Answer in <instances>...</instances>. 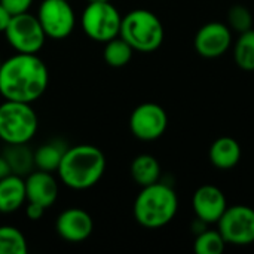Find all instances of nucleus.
Segmentation results:
<instances>
[{
    "instance_id": "obj_14",
    "label": "nucleus",
    "mask_w": 254,
    "mask_h": 254,
    "mask_svg": "<svg viewBox=\"0 0 254 254\" xmlns=\"http://www.w3.org/2000/svg\"><path fill=\"white\" fill-rule=\"evenodd\" d=\"M24 180L27 202L39 204L46 210L57 202L60 195V185L58 180L54 177V173L34 168L30 174L25 176Z\"/></svg>"
},
{
    "instance_id": "obj_8",
    "label": "nucleus",
    "mask_w": 254,
    "mask_h": 254,
    "mask_svg": "<svg viewBox=\"0 0 254 254\" xmlns=\"http://www.w3.org/2000/svg\"><path fill=\"white\" fill-rule=\"evenodd\" d=\"M46 37L63 40L76 27V13L68 0H42L36 13Z\"/></svg>"
},
{
    "instance_id": "obj_10",
    "label": "nucleus",
    "mask_w": 254,
    "mask_h": 254,
    "mask_svg": "<svg viewBox=\"0 0 254 254\" xmlns=\"http://www.w3.org/2000/svg\"><path fill=\"white\" fill-rule=\"evenodd\" d=\"M168 127V116L162 106L156 103H143L137 106L129 116V129L141 141H155L164 135Z\"/></svg>"
},
{
    "instance_id": "obj_26",
    "label": "nucleus",
    "mask_w": 254,
    "mask_h": 254,
    "mask_svg": "<svg viewBox=\"0 0 254 254\" xmlns=\"http://www.w3.org/2000/svg\"><path fill=\"white\" fill-rule=\"evenodd\" d=\"M45 211H46L45 207H42L39 204H34V202H27V205H25V216L33 222L40 220L43 217Z\"/></svg>"
},
{
    "instance_id": "obj_9",
    "label": "nucleus",
    "mask_w": 254,
    "mask_h": 254,
    "mask_svg": "<svg viewBox=\"0 0 254 254\" xmlns=\"http://www.w3.org/2000/svg\"><path fill=\"white\" fill-rule=\"evenodd\" d=\"M226 244L244 247L254 243V208L249 205L228 207L217 222Z\"/></svg>"
},
{
    "instance_id": "obj_11",
    "label": "nucleus",
    "mask_w": 254,
    "mask_h": 254,
    "mask_svg": "<svg viewBox=\"0 0 254 254\" xmlns=\"http://www.w3.org/2000/svg\"><path fill=\"white\" fill-rule=\"evenodd\" d=\"M193 45L201 57L219 58L225 55L232 45V30L223 22H207L195 34Z\"/></svg>"
},
{
    "instance_id": "obj_7",
    "label": "nucleus",
    "mask_w": 254,
    "mask_h": 254,
    "mask_svg": "<svg viewBox=\"0 0 254 254\" xmlns=\"http://www.w3.org/2000/svg\"><path fill=\"white\" fill-rule=\"evenodd\" d=\"M3 34L9 46L19 54H37L48 39L37 16L30 12L12 15Z\"/></svg>"
},
{
    "instance_id": "obj_13",
    "label": "nucleus",
    "mask_w": 254,
    "mask_h": 254,
    "mask_svg": "<svg viewBox=\"0 0 254 254\" xmlns=\"http://www.w3.org/2000/svg\"><path fill=\"white\" fill-rule=\"evenodd\" d=\"M192 208L195 216L207 225L217 223L228 208V201L222 189L214 185H204L195 190Z\"/></svg>"
},
{
    "instance_id": "obj_28",
    "label": "nucleus",
    "mask_w": 254,
    "mask_h": 254,
    "mask_svg": "<svg viewBox=\"0 0 254 254\" xmlns=\"http://www.w3.org/2000/svg\"><path fill=\"white\" fill-rule=\"evenodd\" d=\"M9 174H12V173H10V168H9V164H7V161L4 159V156L0 153V179L6 177V176H9Z\"/></svg>"
},
{
    "instance_id": "obj_2",
    "label": "nucleus",
    "mask_w": 254,
    "mask_h": 254,
    "mask_svg": "<svg viewBox=\"0 0 254 254\" xmlns=\"http://www.w3.org/2000/svg\"><path fill=\"white\" fill-rule=\"evenodd\" d=\"M107 167L103 150L94 144L67 147L57 170L60 182L71 190H88L104 176Z\"/></svg>"
},
{
    "instance_id": "obj_25",
    "label": "nucleus",
    "mask_w": 254,
    "mask_h": 254,
    "mask_svg": "<svg viewBox=\"0 0 254 254\" xmlns=\"http://www.w3.org/2000/svg\"><path fill=\"white\" fill-rule=\"evenodd\" d=\"M34 0H0V3L12 13L18 15L22 12H28Z\"/></svg>"
},
{
    "instance_id": "obj_29",
    "label": "nucleus",
    "mask_w": 254,
    "mask_h": 254,
    "mask_svg": "<svg viewBox=\"0 0 254 254\" xmlns=\"http://www.w3.org/2000/svg\"><path fill=\"white\" fill-rule=\"evenodd\" d=\"M88 1H110V0H88Z\"/></svg>"
},
{
    "instance_id": "obj_15",
    "label": "nucleus",
    "mask_w": 254,
    "mask_h": 254,
    "mask_svg": "<svg viewBox=\"0 0 254 254\" xmlns=\"http://www.w3.org/2000/svg\"><path fill=\"white\" fill-rule=\"evenodd\" d=\"M27 204L25 180L21 176L9 174L0 179V213L12 214Z\"/></svg>"
},
{
    "instance_id": "obj_19",
    "label": "nucleus",
    "mask_w": 254,
    "mask_h": 254,
    "mask_svg": "<svg viewBox=\"0 0 254 254\" xmlns=\"http://www.w3.org/2000/svg\"><path fill=\"white\" fill-rule=\"evenodd\" d=\"M67 147L68 146H65L61 140H52L40 144L34 150V168L48 173H57Z\"/></svg>"
},
{
    "instance_id": "obj_23",
    "label": "nucleus",
    "mask_w": 254,
    "mask_h": 254,
    "mask_svg": "<svg viewBox=\"0 0 254 254\" xmlns=\"http://www.w3.org/2000/svg\"><path fill=\"white\" fill-rule=\"evenodd\" d=\"M226 243L219 231L205 229L196 235L193 243V252L196 254H222Z\"/></svg>"
},
{
    "instance_id": "obj_16",
    "label": "nucleus",
    "mask_w": 254,
    "mask_h": 254,
    "mask_svg": "<svg viewBox=\"0 0 254 254\" xmlns=\"http://www.w3.org/2000/svg\"><path fill=\"white\" fill-rule=\"evenodd\" d=\"M243 150L240 143L232 137H219L210 147L208 156L211 164L219 170H231L241 159Z\"/></svg>"
},
{
    "instance_id": "obj_27",
    "label": "nucleus",
    "mask_w": 254,
    "mask_h": 254,
    "mask_svg": "<svg viewBox=\"0 0 254 254\" xmlns=\"http://www.w3.org/2000/svg\"><path fill=\"white\" fill-rule=\"evenodd\" d=\"M10 19H12V13L0 3V33H4Z\"/></svg>"
},
{
    "instance_id": "obj_30",
    "label": "nucleus",
    "mask_w": 254,
    "mask_h": 254,
    "mask_svg": "<svg viewBox=\"0 0 254 254\" xmlns=\"http://www.w3.org/2000/svg\"><path fill=\"white\" fill-rule=\"evenodd\" d=\"M0 64H1V61H0Z\"/></svg>"
},
{
    "instance_id": "obj_22",
    "label": "nucleus",
    "mask_w": 254,
    "mask_h": 254,
    "mask_svg": "<svg viewBox=\"0 0 254 254\" xmlns=\"http://www.w3.org/2000/svg\"><path fill=\"white\" fill-rule=\"evenodd\" d=\"M234 58L241 70L254 71V30L240 34L234 46Z\"/></svg>"
},
{
    "instance_id": "obj_4",
    "label": "nucleus",
    "mask_w": 254,
    "mask_h": 254,
    "mask_svg": "<svg viewBox=\"0 0 254 254\" xmlns=\"http://www.w3.org/2000/svg\"><path fill=\"white\" fill-rule=\"evenodd\" d=\"M119 36L137 52H153L164 42V25L156 13L134 9L122 16Z\"/></svg>"
},
{
    "instance_id": "obj_18",
    "label": "nucleus",
    "mask_w": 254,
    "mask_h": 254,
    "mask_svg": "<svg viewBox=\"0 0 254 254\" xmlns=\"http://www.w3.org/2000/svg\"><path fill=\"white\" fill-rule=\"evenodd\" d=\"M129 173L132 180L140 186H149L153 185L156 182H159L161 179V164L158 162V159L149 153H143L138 155L132 159L131 167H129Z\"/></svg>"
},
{
    "instance_id": "obj_20",
    "label": "nucleus",
    "mask_w": 254,
    "mask_h": 254,
    "mask_svg": "<svg viewBox=\"0 0 254 254\" xmlns=\"http://www.w3.org/2000/svg\"><path fill=\"white\" fill-rule=\"evenodd\" d=\"M132 54H134V49L121 36L104 43L103 58H104L106 64L113 68L125 67L131 61Z\"/></svg>"
},
{
    "instance_id": "obj_24",
    "label": "nucleus",
    "mask_w": 254,
    "mask_h": 254,
    "mask_svg": "<svg viewBox=\"0 0 254 254\" xmlns=\"http://www.w3.org/2000/svg\"><path fill=\"white\" fill-rule=\"evenodd\" d=\"M228 27L232 31L244 33L253 28V15L250 9L244 4H234L228 10Z\"/></svg>"
},
{
    "instance_id": "obj_12",
    "label": "nucleus",
    "mask_w": 254,
    "mask_h": 254,
    "mask_svg": "<svg viewBox=\"0 0 254 254\" xmlns=\"http://www.w3.org/2000/svg\"><path fill=\"white\" fill-rule=\"evenodd\" d=\"M55 231L67 243H83L92 235L94 220L83 208L70 207L58 214L55 220Z\"/></svg>"
},
{
    "instance_id": "obj_5",
    "label": "nucleus",
    "mask_w": 254,
    "mask_h": 254,
    "mask_svg": "<svg viewBox=\"0 0 254 254\" xmlns=\"http://www.w3.org/2000/svg\"><path fill=\"white\" fill-rule=\"evenodd\" d=\"M39 129V118L33 106L4 100L0 104V140L4 144L30 143Z\"/></svg>"
},
{
    "instance_id": "obj_3",
    "label": "nucleus",
    "mask_w": 254,
    "mask_h": 254,
    "mask_svg": "<svg viewBox=\"0 0 254 254\" xmlns=\"http://www.w3.org/2000/svg\"><path fill=\"white\" fill-rule=\"evenodd\" d=\"M179 198L176 190L161 182L141 188L132 213L135 222L146 229H159L167 226L177 214Z\"/></svg>"
},
{
    "instance_id": "obj_21",
    "label": "nucleus",
    "mask_w": 254,
    "mask_h": 254,
    "mask_svg": "<svg viewBox=\"0 0 254 254\" xmlns=\"http://www.w3.org/2000/svg\"><path fill=\"white\" fill-rule=\"evenodd\" d=\"M28 243L24 234L10 225L0 226V254H27Z\"/></svg>"
},
{
    "instance_id": "obj_1",
    "label": "nucleus",
    "mask_w": 254,
    "mask_h": 254,
    "mask_svg": "<svg viewBox=\"0 0 254 254\" xmlns=\"http://www.w3.org/2000/svg\"><path fill=\"white\" fill-rule=\"evenodd\" d=\"M49 70L37 54L15 52L0 64V95L3 100L33 104L48 89Z\"/></svg>"
},
{
    "instance_id": "obj_17",
    "label": "nucleus",
    "mask_w": 254,
    "mask_h": 254,
    "mask_svg": "<svg viewBox=\"0 0 254 254\" xmlns=\"http://www.w3.org/2000/svg\"><path fill=\"white\" fill-rule=\"evenodd\" d=\"M1 155L9 164L10 173L25 177L34 170V150L25 144H6Z\"/></svg>"
},
{
    "instance_id": "obj_6",
    "label": "nucleus",
    "mask_w": 254,
    "mask_h": 254,
    "mask_svg": "<svg viewBox=\"0 0 254 254\" xmlns=\"http://www.w3.org/2000/svg\"><path fill=\"white\" fill-rule=\"evenodd\" d=\"M122 15L110 1H88L80 15L83 33L98 43H106L119 36Z\"/></svg>"
}]
</instances>
